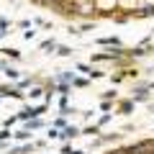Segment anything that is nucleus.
<instances>
[{
  "mask_svg": "<svg viewBox=\"0 0 154 154\" xmlns=\"http://www.w3.org/2000/svg\"><path fill=\"white\" fill-rule=\"evenodd\" d=\"M108 154H154V139L131 144V146H123V149H116V152H108Z\"/></svg>",
  "mask_w": 154,
  "mask_h": 154,
  "instance_id": "f03ea898",
  "label": "nucleus"
},
{
  "mask_svg": "<svg viewBox=\"0 0 154 154\" xmlns=\"http://www.w3.org/2000/svg\"><path fill=\"white\" fill-rule=\"evenodd\" d=\"M33 3L75 18H131L154 13V0H33Z\"/></svg>",
  "mask_w": 154,
  "mask_h": 154,
  "instance_id": "f257e3e1",
  "label": "nucleus"
}]
</instances>
